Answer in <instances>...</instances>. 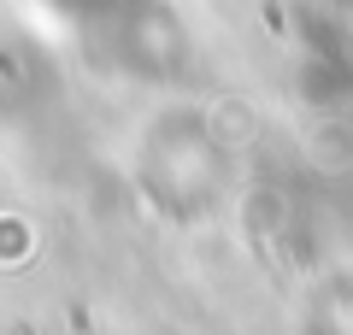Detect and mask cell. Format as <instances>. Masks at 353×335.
<instances>
[{"label":"cell","instance_id":"obj_3","mask_svg":"<svg viewBox=\"0 0 353 335\" xmlns=\"http://www.w3.org/2000/svg\"><path fill=\"white\" fill-rule=\"evenodd\" d=\"M41 6H48V12H59L65 24H77V30H83V24H94V18H106V12L118 6V0H41Z\"/></svg>","mask_w":353,"mask_h":335},{"label":"cell","instance_id":"obj_1","mask_svg":"<svg viewBox=\"0 0 353 335\" xmlns=\"http://www.w3.org/2000/svg\"><path fill=\"white\" fill-rule=\"evenodd\" d=\"M136 183L148 194V206L176 223H201L206 212H218V200L230 188V153L218 124L201 106L159 112L136 148Z\"/></svg>","mask_w":353,"mask_h":335},{"label":"cell","instance_id":"obj_2","mask_svg":"<svg viewBox=\"0 0 353 335\" xmlns=\"http://www.w3.org/2000/svg\"><path fill=\"white\" fill-rule=\"evenodd\" d=\"M88 53L118 77H136V83H171V77L189 71L194 41L189 24L165 6V0H118L106 18L83 24Z\"/></svg>","mask_w":353,"mask_h":335}]
</instances>
